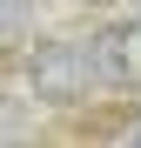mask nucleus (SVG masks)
Returning a JSON list of instances; mask_svg holds the SVG:
<instances>
[{"label":"nucleus","mask_w":141,"mask_h":148,"mask_svg":"<svg viewBox=\"0 0 141 148\" xmlns=\"http://www.w3.org/2000/svg\"><path fill=\"white\" fill-rule=\"evenodd\" d=\"M87 47H94V67H101V81H114V88H141V20L94 34Z\"/></svg>","instance_id":"2"},{"label":"nucleus","mask_w":141,"mask_h":148,"mask_svg":"<svg viewBox=\"0 0 141 148\" xmlns=\"http://www.w3.org/2000/svg\"><path fill=\"white\" fill-rule=\"evenodd\" d=\"M94 81H101V67H94V47L87 40H54V47L34 54V94L54 101V108H74Z\"/></svg>","instance_id":"1"}]
</instances>
